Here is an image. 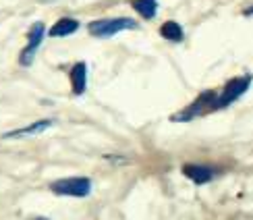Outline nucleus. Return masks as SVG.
Instances as JSON below:
<instances>
[{
	"label": "nucleus",
	"instance_id": "f257e3e1",
	"mask_svg": "<svg viewBox=\"0 0 253 220\" xmlns=\"http://www.w3.org/2000/svg\"><path fill=\"white\" fill-rule=\"evenodd\" d=\"M253 77L251 75H243V77H233L224 83L222 91H216L214 96V110H220V108H226L230 106L233 102H237L243 93L249 89Z\"/></svg>",
	"mask_w": 253,
	"mask_h": 220
},
{
	"label": "nucleus",
	"instance_id": "f03ea898",
	"mask_svg": "<svg viewBox=\"0 0 253 220\" xmlns=\"http://www.w3.org/2000/svg\"><path fill=\"white\" fill-rule=\"evenodd\" d=\"M137 21L129 19V17H114V19H96L87 25L89 34L93 38H112L126 29H137Z\"/></svg>",
	"mask_w": 253,
	"mask_h": 220
},
{
	"label": "nucleus",
	"instance_id": "7ed1b4c3",
	"mask_svg": "<svg viewBox=\"0 0 253 220\" xmlns=\"http://www.w3.org/2000/svg\"><path fill=\"white\" fill-rule=\"evenodd\" d=\"M50 191L56 193V195H67V197H87L91 193V181L87 176L58 179L50 185Z\"/></svg>",
	"mask_w": 253,
	"mask_h": 220
},
{
	"label": "nucleus",
	"instance_id": "20e7f679",
	"mask_svg": "<svg viewBox=\"0 0 253 220\" xmlns=\"http://www.w3.org/2000/svg\"><path fill=\"white\" fill-rule=\"evenodd\" d=\"M44 38H46V25L42 23V21H36V23L29 27L27 46L21 50V54H19V65H21V67H29L31 62H34L36 52H38V48L42 46Z\"/></svg>",
	"mask_w": 253,
	"mask_h": 220
},
{
	"label": "nucleus",
	"instance_id": "39448f33",
	"mask_svg": "<svg viewBox=\"0 0 253 220\" xmlns=\"http://www.w3.org/2000/svg\"><path fill=\"white\" fill-rule=\"evenodd\" d=\"M69 79H71V89L75 96H83L87 89V65L85 62H75L69 73Z\"/></svg>",
	"mask_w": 253,
	"mask_h": 220
},
{
	"label": "nucleus",
	"instance_id": "423d86ee",
	"mask_svg": "<svg viewBox=\"0 0 253 220\" xmlns=\"http://www.w3.org/2000/svg\"><path fill=\"white\" fill-rule=\"evenodd\" d=\"M183 175L189 176L193 183L204 185V183H210L214 179L216 171L212 169V166H204V164H185L183 166Z\"/></svg>",
	"mask_w": 253,
	"mask_h": 220
},
{
	"label": "nucleus",
	"instance_id": "0eeeda50",
	"mask_svg": "<svg viewBox=\"0 0 253 220\" xmlns=\"http://www.w3.org/2000/svg\"><path fill=\"white\" fill-rule=\"evenodd\" d=\"M50 127H52V121H50V119H46V121H38V123L29 125V127H23V129L8 131V133H4V135H2V137H4V139H19V137H29V135H38V133L46 131V129H50Z\"/></svg>",
	"mask_w": 253,
	"mask_h": 220
},
{
	"label": "nucleus",
	"instance_id": "6e6552de",
	"mask_svg": "<svg viewBox=\"0 0 253 220\" xmlns=\"http://www.w3.org/2000/svg\"><path fill=\"white\" fill-rule=\"evenodd\" d=\"M77 29H79V21H77V19H73V17H62V19H58L56 23L50 27L48 34H50L52 38H67V36H71V34H75Z\"/></svg>",
	"mask_w": 253,
	"mask_h": 220
},
{
	"label": "nucleus",
	"instance_id": "1a4fd4ad",
	"mask_svg": "<svg viewBox=\"0 0 253 220\" xmlns=\"http://www.w3.org/2000/svg\"><path fill=\"white\" fill-rule=\"evenodd\" d=\"M160 36L168 42H183L185 31L176 21H166V23H162V27H160Z\"/></svg>",
	"mask_w": 253,
	"mask_h": 220
},
{
	"label": "nucleus",
	"instance_id": "9d476101",
	"mask_svg": "<svg viewBox=\"0 0 253 220\" xmlns=\"http://www.w3.org/2000/svg\"><path fill=\"white\" fill-rule=\"evenodd\" d=\"M131 6H133L143 19H154L156 13H158V0H133Z\"/></svg>",
	"mask_w": 253,
	"mask_h": 220
},
{
	"label": "nucleus",
	"instance_id": "9b49d317",
	"mask_svg": "<svg viewBox=\"0 0 253 220\" xmlns=\"http://www.w3.org/2000/svg\"><path fill=\"white\" fill-rule=\"evenodd\" d=\"M243 15H245V17H251V15H253V6L245 8V10H243Z\"/></svg>",
	"mask_w": 253,
	"mask_h": 220
},
{
	"label": "nucleus",
	"instance_id": "f8f14e48",
	"mask_svg": "<svg viewBox=\"0 0 253 220\" xmlns=\"http://www.w3.org/2000/svg\"><path fill=\"white\" fill-rule=\"evenodd\" d=\"M31 220H48V218H44V216H36V218H31Z\"/></svg>",
	"mask_w": 253,
	"mask_h": 220
}]
</instances>
